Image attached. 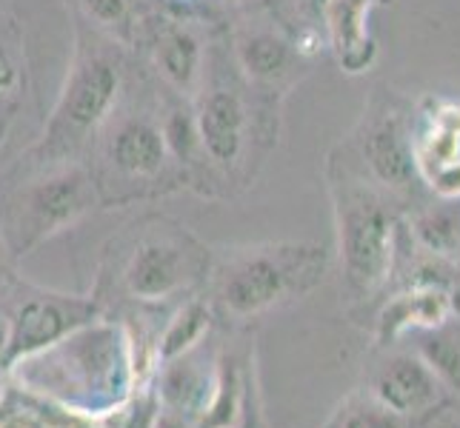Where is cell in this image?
Listing matches in <instances>:
<instances>
[{"instance_id":"obj_14","label":"cell","mask_w":460,"mask_h":428,"mask_svg":"<svg viewBox=\"0 0 460 428\" xmlns=\"http://www.w3.org/2000/svg\"><path fill=\"white\" fill-rule=\"evenodd\" d=\"M149 57L169 92L186 100L200 92L209 49L195 26L174 18H157L149 26Z\"/></svg>"},{"instance_id":"obj_23","label":"cell","mask_w":460,"mask_h":428,"mask_svg":"<svg viewBox=\"0 0 460 428\" xmlns=\"http://www.w3.org/2000/svg\"><path fill=\"white\" fill-rule=\"evenodd\" d=\"M21 81H23V69H21L18 52L12 49V43L6 40L4 31H0V100L12 98V94L21 89Z\"/></svg>"},{"instance_id":"obj_3","label":"cell","mask_w":460,"mask_h":428,"mask_svg":"<svg viewBox=\"0 0 460 428\" xmlns=\"http://www.w3.org/2000/svg\"><path fill=\"white\" fill-rule=\"evenodd\" d=\"M283 100L252 89L241 74L206 69L203 86L192 98L198 132L212 171L237 183H252L278 146Z\"/></svg>"},{"instance_id":"obj_19","label":"cell","mask_w":460,"mask_h":428,"mask_svg":"<svg viewBox=\"0 0 460 428\" xmlns=\"http://www.w3.org/2000/svg\"><path fill=\"white\" fill-rule=\"evenodd\" d=\"M452 425L455 420H449V415H432V417L398 415V411L377 403L367 389H358L332 411L321 428H452Z\"/></svg>"},{"instance_id":"obj_13","label":"cell","mask_w":460,"mask_h":428,"mask_svg":"<svg viewBox=\"0 0 460 428\" xmlns=\"http://www.w3.org/2000/svg\"><path fill=\"white\" fill-rule=\"evenodd\" d=\"M411 154L420 174V183L460 163V98L447 92L415 94L411 112Z\"/></svg>"},{"instance_id":"obj_7","label":"cell","mask_w":460,"mask_h":428,"mask_svg":"<svg viewBox=\"0 0 460 428\" xmlns=\"http://www.w3.org/2000/svg\"><path fill=\"white\" fill-rule=\"evenodd\" d=\"M46 354L58 360L60 391L84 400L89 411L120 406L135 380L132 340L118 326L94 323L72 331Z\"/></svg>"},{"instance_id":"obj_12","label":"cell","mask_w":460,"mask_h":428,"mask_svg":"<svg viewBox=\"0 0 460 428\" xmlns=\"http://www.w3.org/2000/svg\"><path fill=\"white\" fill-rule=\"evenodd\" d=\"M363 389L377 403H384L386 408L406 417H432L457 411L452 391L443 386V380L415 348L386 352L372 366Z\"/></svg>"},{"instance_id":"obj_10","label":"cell","mask_w":460,"mask_h":428,"mask_svg":"<svg viewBox=\"0 0 460 428\" xmlns=\"http://www.w3.org/2000/svg\"><path fill=\"white\" fill-rule=\"evenodd\" d=\"M101 317L98 300L75 297L46 289H26L6 317L9 340L0 366L14 369L21 362L49 352L52 345L66 340L72 331L94 323Z\"/></svg>"},{"instance_id":"obj_1","label":"cell","mask_w":460,"mask_h":428,"mask_svg":"<svg viewBox=\"0 0 460 428\" xmlns=\"http://www.w3.org/2000/svg\"><path fill=\"white\" fill-rule=\"evenodd\" d=\"M323 180L335 217L341 289L349 306L369 309L394 280L406 209L363 178L338 143L326 152Z\"/></svg>"},{"instance_id":"obj_4","label":"cell","mask_w":460,"mask_h":428,"mask_svg":"<svg viewBox=\"0 0 460 428\" xmlns=\"http://www.w3.org/2000/svg\"><path fill=\"white\" fill-rule=\"evenodd\" d=\"M329 268L332 251L321 243L275 240L232 249L212 263V300L234 320H249L304 300L326 280Z\"/></svg>"},{"instance_id":"obj_25","label":"cell","mask_w":460,"mask_h":428,"mask_svg":"<svg viewBox=\"0 0 460 428\" xmlns=\"http://www.w3.org/2000/svg\"><path fill=\"white\" fill-rule=\"evenodd\" d=\"M375 4H377V6H392L394 0H375Z\"/></svg>"},{"instance_id":"obj_18","label":"cell","mask_w":460,"mask_h":428,"mask_svg":"<svg viewBox=\"0 0 460 428\" xmlns=\"http://www.w3.org/2000/svg\"><path fill=\"white\" fill-rule=\"evenodd\" d=\"M192 354L195 352H189L172 362H164L161 383H157V400H161V408L174 411V415H181L198 425L212 403L217 374L212 377Z\"/></svg>"},{"instance_id":"obj_9","label":"cell","mask_w":460,"mask_h":428,"mask_svg":"<svg viewBox=\"0 0 460 428\" xmlns=\"http://www.w3.org/2000/svg\"><path fill=\"white\" fill-rule=\"evenodd\" d=\"M103 166L109 178L106 183H98L101 200L112 186L152 188L161 180L166 192L189 186L181 169L172 163L161 123L146 112L109 118V123L103 126ZM137 188H135V195H137Z\"/></svg>"},{"instance_id":"obj_2","label":"cell","mask_w":460,"mask_h":428,"mask_svg":"<svg viewBox=\"0 0 460 428\" xmlns=\"http://www.w3.org/2000/svg\"><path fill=\"white\" fill-rule=\"evenodd\" d=\"M126 86V63L112 40L103 31L89 26L75 14V46L72 60L58 100L35 146L29 149L31 163L40 169L77 163L89 143L103 132L115 115Z\"/></svg>"},{"instance_id":"obj_24","label":"cell","mask_w":460,"mask_h":428,"mask_svg":"<svg viewBox=\"0 0 460 428\" xmlns=\"http://www.w3.org/2000/svg\"><path fill=\"white\" fill-rule=\"evenodd\" d=\"M6 260H9V249H6V240H4V231H0V275H4Z\"/></svg>"},{"instance_id":"obj_21","label":"cell","mask_w":460,"mask_h":428,"mask_svg":"<svg viewBox=\"0 0 460 428\" xmlns=\"http://www.w3.org/2000/svg\"><path fill=\"white\" fill-rule=\"evenodd\" d=\"M332 0H280L275 9V23L287 29L297 46L309 57H317L323 49V18Z\"/></svg>"},{"instance_id":"obj_16","label":"cell","mask_w":460,"mask_h":428,"mask_svg":"<svg viewBox=\"0 0 460 428\" xmlns=\"http://www.w3.org/2000/svg\"><path fill=\"white\" fill-rule=\"evenodd\" d=\"M403 246L460 268V200H423L403 214Z\"/></svg>"},{"instance_id":"obj_15","label":"cell","mask_w":460,"mask_h":428,"mask_svg":"<svg viewBox=\"0 0 460 428\" xmlns=\"http://www.w3.org/2000/svg\"><path fill=\"white\" fill-rule=\"evenodd\" d=\"M375 0H332L323 18L326 52L335 55L341 72L367 74L377 60V40L372 31Z\"/></svg>"},{"instance_id":"obj_5","label":"cell","mask_w":460,"mask_h":428,"mask_svg":"<svg viewBox=\"0 0 460 428\" xmlns=\"http://www.w3.org/2000/svg\"><path fill=\"white\" fill-rule=\"evenodd\" d=\"M411 112L415 94L375 83L352 132L338 143L363 178L392 195L406 212L429 200L411 154Z\"/></svg>"},{"instance_id":"obj_22","label":"cell","mask_w":460,"mask_h":428,"mask_svg":"<svg viewBox=\"0 0 460 428\" xmlns=\"http://www.w3.org/2000/svg\"><path fill=\"white\" fill-rule=\"evenodd\" d=\"M72 9L77 18H84L103 35L118 40L120 46H129L137 31V18L129 0H72Z\"/></svg>"},{"instance_id":"obj_8","label":"cell","mask_w":460,"mask_h":428,"mask_svg":"<svg viewBox=\"0 0 460 428\" xmlns=\"http://www.w3.org/2000/svg\"><path fill=\"white\" fill-rule=\"evenodd\" d=\"M212 272V251L186 226L169 217H157L137 231L129 260L123 266V289L140 303L189 292Z\"/></svg>"},{"instance_id":"obj_20","label":"cell","mask_w":460,"mask_h":428,"mask_svg":"<svg viewBox=\"0 0 460 428\" xmlns=\"http://www.w3.org/2000/svg\"><path fill=\"white\" fill-rule=\"evenodd\" d=\"M212 326V306L206 303L203 297H192L183 309L174 311V317L169 320V326L164 328L161 340H157V362H172L203 343V337L209 335Z\"/></svg>"},{"instance_id":"obj_11","label":"cell","mask_w":460,"mask_h":428,"mask_svg":"<svg viewBox=\"0 0 460 428\" xmlns=\"http://www.w3.org/2000/svg\"><path fill=\"white\" fill-rule=\"evenodd\" d=\"M229 52L243 81L269 98L287 100L312 74V60L278 23H243L229 35Z\"/></svg>"},{"instance_id":"obj_17","label":"cell","mask_w":460,"mask_h":428,"mask_svg":"<svg viewBox=\"0 0 460 428\" xmlns=\"http://www.w3.org/2000/svg\"><path fill=\"white\" fill-rule=\"evenodd\" d=\"M157 123H161L172 163L181 169L189 186L198 188V183H203L212 174V166H209V157L203 152L192 100H186L181 94L172 92V98L161 103V118H157Z\"/></svg>"},{"instance_id":"obj_6","label":"cell","mask_w":460,"mask_h":428,"mask_svg":"<svg viewBox=\"0 0 460 428\" xmlns=\"http://www.w3.org/2000/svg\"><path fill=\"white\" fill-rule=\"evenodd\" d=\"M101 200L92 169L84 163H60L43 169L38 178L21 183L0 205V231L12 260H21L52 240L63 229L84 220Z\"/></svg>"},{"instance_id":"obj_26","label":"cell","mask_w":460,"mask_h":428,"mask_svg":"<svg viewBox=\"0 0 460 428\" xmlns=\"http://www.w3.org/2000/svg\"><path fill=\"white\" fill-rule=\"evenodd\" d=\"M189 4H192V0H189Z\"/></svg>"}]
</instances>
